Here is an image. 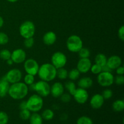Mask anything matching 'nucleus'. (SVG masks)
I'll use <instances>...</instances> for the list:
<instances>
[{
    "label": "nucleus",
    "instance_id": "1",
    "mask_svg": "<svg viewBox=\"0 0 124 124\" xmlns=\"http://www.w3.org/2000/svg\"><path fill=\"white\" fill-rule=\"evenodd\" d=\"M29 91L28 86L25 83L20 81L10 84L8 94L15 100H21L27 96Z\"/></svg>",
    "mask_w": 124,
    "mask_h": 124
},
{
    "label": "nucleus",
    "instance_id": "2",
    "mask_svg": "<svg viewBox=\"0 0 124 124\" xmlns=\"http://www.w3.org/2000/svg\"><path fill=\"white\" fill-rule=\"evenodd\" d=\"M57 69L51 63H45L39 66L37 75L41 80L50 82L56 78Z\"/></svg>",
    "mask_w": 124,
    "mask_h": 124
},
{
    "label": "nucleus",
    "instance_id": "3",
    "mask_svg": "<svg viewBox=\"0 0 124 124\" xmlns=\"http://www.w3.org/2000/svg\"><path fill=\"white\" fill-rule=\"evenodd\" d=\"M27 109L31 112L38 113L41 110L44 105V101L41 96L38 94L30 96L26 101Z\"/></svg>",
    "mask_w": 124,
    "mask_h": 124
},
{
    "label": "nucleus",
    "instance_id": "4",
    "mask_svg": "<svg viewBox=\"0 0 124 124\" xmlns=\"http://www.w3.org/2000/svg\"><path fill=\"white\" fill-rule=\"evenodd\" d=\"M66 46L68 50L71 53H78L83 47V41L81 37L73 35L67 39Z\"/></svg>",
    "mask_w": 124,
    "mask_h": 124
},
{
    "label": "nucleus",
    "instance_id": "5",
    "mask_svg": "<svg viewBox=\"0 0 124 124\" xmlns=\"http://www.w3.org/2000/svg\"><path fill=\"white\" fill-rule=\"evenodd\" d=\"M19 34L24 39L32 38L35 35L36 28L31 21H25L21 24L19 29Z\"/></svg>",
    "mask_w": 124,
    "mask_h": 124
},
{
    "label": "nucleus",
    "instance_id": "6",
    "mask_svg": "<svg viewBox=\"0 0 124 124\" xmlns=\"http://www.w3.org/2000/svg\"><path fill=\"white\" fill-rule=\"evenodd\" d=\"M115 76L111 72L102 71L98 75L97 81L100 86L102 87H108L114 83Z\"/></svg>",
    "mask_w": 124,
    "mask_h": 124
},
{
    "label": "nucleus",
    "instance_id": "7",
    "mask_svg": "<svg viewBox=\"0 0 124 124\" xmlns=\"http://www.w3.org/2000/svg\"><path fill=\"white\" fill-rule=\"evenodd\" d=\"M67 62L66 55L61 52H56L51 57V64L56 69L65 67Z\"/></svg>",
    "mask_w": 124,
    "mask_h": 124
},
{
    "label": "nucleus",
    "instance_id": "8",
    "mask_svg": "<svg viewBox=\"0 0 124 124\" xmlns=\"http://www.w3.org/2000/svg\"><path fill=\"white\" fill-rule=\"evenodd\" d=\"M50 87L48 82L41 80L35 83V92L42 98L47 97L50 94Z\"/></svg>",
    "mask_w": 124,
    "mask_h": 124
},
{
    "label": "nucleus",
    "instance_id": "9",
    "mask_svg": "<svg viewBox=\"0 0 124 124\" xmlns=\"http://www.w3.org/2000/svg\"><path fill=\"white\" fill-rule=\"evenodd\" d=\"M39 65L35 59L29 58L24 62V69L27 74L36 76L38 72Z\"/></svg>",
    "mask_w": 124,
    "mask_h": 124
},
{
    "label": "nucleus",
    "instance_id": "10",
    "mask_svg": "<svg viewBox=\"0 0 124 124\" xmlns=\"http://www.w3.org/2000/svg\"><path fill=\"white\" fill-rule=\"evenodd\" d=\"M6 79L10 84L20 82L22 79V72L19 69H12L8 70L5 75Z\"/></svg>",
    "mask_w": 124,
    "mask_h": 124
},
{
    "label": "nucleus",
    "instance_id": "11",
    "mask_svg": "<svg viewBox=\"0 0 124 124\" xmlns=\"http://www.w3.org/2000/svg\"><path fill=\"white\" fill-rule=\"evenodd\" d=\"M73 96L75 101L79 104H84L87 102L89 98L88 93L86 89L79 88V87L76 88Z\"/></svg>",
    "mask_w": 124,
    "mask_h": 124
},
{
    "label": "nucleus",
    "instance_id": "12",
    "mask_svg": "<svg viewBox=\"0 0 124 124\" xmlns=\"http://www.w3.org/2000/svg\"><path fill=\"white\" fill-rule=\"evenodd\" d=\"M27 54L25 50L22 48H17L11 52V59L13 63L21 64L26 60Z\"/></svg>",
    "mask_w": 124,
    "mask_h": 124
},
{
    "label": "nucleus",
    "instance_id": "13",
    "mask_svg": "<svg viewBox=\"0 0 124 124\" xmlns=\"http://www.w3.org/2000/svg\"><path fill=\"white\" fill-rule=\"evenodd\" d=\"M92 61L89 58H80L77 64L76 69L81 73H87L90 70Z\"/></svg>",
    "mask_w": 124,
    "mask_h": 124
},
{
    "label": "nucleus",
    "instance_id": "14",
    "mask_svg": "<svg viewBox=\"0 0 124 124\" xmlns=\"http://www.w3.org/2000/svg\"><path fill=\"white\" fill-rule=\"evenodd\" d=\"M105 99L103 98L102 94H95L91 98L90 101V105L92 108L98 110L101 108L104 104Z\"/></svg>",
    "mask_w": 124,
    "mask_h": 124
},
{
    "label": "nucleus",
    "instance_id": "15",
    "mask_svg": "<svg viewBox=\"0 0 124 124\" xmlns=\"http://www.w3.org/2000/svg\"><path fill=\"white\" fill-rule=\"evenodd\" d=\"M64 93V86L60 82H56L50 87V94L53 98H58Z\"/></svg>",
    "mask_w": 124,
    "mask_h": 124
},
{
    "label": "nucleus",
    "instance_id": "16",
    "mask_svg": "<svg viewBox=\"0 0 124 124\" xmlns=\"http://www.w3.org/2000/svg\"><path fill=\"white\" fill-rule=\"evenodd\" d=\"M122 61L121 57L117 55L111 56L110 58H107L106 65L111 70H116L117 67L122 65Z\"/></svg>",
    "mask_w": 124,
    "mask_h": 124
},
{
    "label": "nucleus",
    "instance_id": "17",
    "mask_svg": "<svg viewBox=\"0 0 124 124\" xmlns=\"http://www.w3.org/2000/svg\"><path fill=\"white\" fill-rule=\"evenodd\" d=\"M10 86V84L6 79L5 76L0 79V98H4L7 96Z\"/></svg>",
    "mask_w": 124,
    "mask_h": 124
},
{
    "label": "nucleus",
    "instance_id": "18",
    "mask_svg": "<svg viewBox=\"0 0 124 124\" xmlns=\"http://www.w3.org/2000/svg\"><path fill=\"white\" fill-rule=\"evenodd\" d=\"M57 36L54 32L52 31H49L46 32L42 38L43 42L47 46H52L54 44L56 41Z\"/></svg>",
    "mask_w": 124,
    "mask_h": 124
},
{
    "label": "nucleus",
    "instance_id": "19",
    "mask_svg": "<svg viewBox=\"0 0 124 124\" xmlns=\"http://www.w3.org/2000/svg\"><path fill=\"white\" fill-rule=\"evenodd\" d=\"M93 84V81L92 78L90 77H82L78 81V85L79 88L84 89H88L92 87Z\"/></svg>",
    "mask_w": 124,
    "mask_h": 124
},
{
    "label": "nucleus",
    "instance_id": "20",
    "mask_svg": "<svg viewBox=\"0 0 124 124\" xmlns=\"http://www.w3.org/2000/svg\"><path fill=\"white\" fill-rule=\"evenodd\" d=\"M29 120L30 124H42L43 123V119L42 116L38 113H33L31 114Z\"/></svg>",
    "mask_w": 124,
    "mask_h": 124
},
{
    "label": "nucleus",
    "instance_id": "21",
    "mask_svg": "<svg viewBox=\"0 0 124 124\" xmlns=\"http://www.w3.org/2000/svg\"><path fill=\"white\" fill-rule=\"evenodd\" d=\"M112 108L116 112H122L124 110V101L122 99H117L113 102Z\"/></svg>",
    "mask_w": 124,
    "mask_h": 124
},
{
    "label": "nucleus",
    "instance_id": "22",
    "mask_svg": "<svg viewBox=\"0 0 124 124\" xmlns=\"http://www.w3.org/2000/svg\"><path fill=\"white\" fill-rule=\"evenodd\" d=\"M107 61V58L103 53H99L96 56L95 58H94L95 64H98L102 67L106 65Z\"/></svg>",
    "mask_w": 124,
    "mask_h": 124
},
{
    "label": "nucleus",
    "instance_id": "23",
    "mask_svg": "<svg viewBox=\"0 0 124 124\" xmlns=\"http://www.w3.org/2000/svg\"><path fill=\"white\" fill-rule=\"evenodd\" d=\"M64 86V88H66V89L67 90L69 94H71V96L73 95L74 93H75V91H76V84H75V83L73 81H71V80L67 81Z\"/></svg>",
    "mask_w": 124,
    "mask_h": 124
},
{
    "label": "nucleus",
    "instance_id": "24",
    "mask_svg": "<svg viewBox=\"0 0 124 124\" xmlns=\"http://www.w3.org/2000/svg\"><path fill=\"white\" fill-rule=\"evenodd\" d=\"M43 120H46V121H50L53 119L54 116V111L52 110V109L47 108L44 110L41 115Z\"/></svg>",
    "mask_w": 124,
    "mask_h": 124
},
{
    "label": "nucleus",
    "instance_id": "25",
    "mask_svg": "<svg viewBox=\"0 0 124 124\" xmlns=\"http://www.w3.org/2000/svg\"><path fill=\"white\" fill-rule=\"evenodd\" d=\"M80 75H81V73L77 69H73L68 73V78L71 81H75L79 78Z\"/></svg>",
    "mask_w": 124,
    "mask_h": 124
},
{
    "label": "nucleus",
    "instance_id": "26",
    "mask_svg": "<svg viewBox=\"0 0 124 124\" xmlns=\"http://www.w3.org/2000/svg\"><path fill=\"white\" fill-rule=\"evenodd\" d=\"M68 73L69 71L64 69V67L58 69L56 71V77L61 80L66 79L68 78Z\"/></svg>",
    "mask_w": 124,
    "mask_h": 124
},
{
    "label": "nucleus",
    "instance_id": "27",
    "mask_svg": "<svg viewBox=\"0 0 124 124\" xmlns=\"http://www.w3.org/2000/svg\"><path fill=\"white\" fill-rule=\"evenodd\" d=\"M76 124H93V121L88 116H82L78 119Z\"/></svg>",
    "mask_w": 124,
    "mask_h": 124
},
{
    "label": "nucleus",
    "instance_id": "28",
    "mask_svg": "<svg viewBox=\"0 0 124 124\" xmlns=\"http://www.w3.org/2000/svg\"><path fill=\"white\" fill-rule=\"evenodd\" d=\"M78 53L80 58H89L90 56V51L85 47H82Z\"/></svg>",
    "mask_w": 124,
    "mask_h": 124
},
{
    "label": "nucleus",
    "instance_id": "29",
    "mask_svg": "<svg viewBox=\"0 0 124 124\" xmlns=\"http://www.w3.org/2000/svg\"><path fill=\"white\" fill-rule=\"evenodd\" d=\"M30 116H31V111L27 108L21 110L20 113H19V117L22 120H24V121L29 120Z\"/></svg>",
    "mask_w": 124,
    "mask_h": 124
},
{
    "label": "nucleus",
    "instance_id": "30",
    "mask_svg": "<svg viewBox=\"0 0 124 124\" xmlns=\"http://www.w3.org/2000/svg\"><path fill=\"white\" fill-rule=\"evenodd\" d=\"M11 58V52L7 49H3L0 51V58L2 60L7 61Z\"/></svg>",
    "mask_w": 124,
    "mask_h": 124
},
{
    "label": "nucleus",
    "instance_id": "31",
    "mask_svg": "<svg viewBox=\"0 0 124 124\" xmlns=\"http://www.w3.org/2000/svg\"><path fill=\"white\" fill-rule=\"evenodd\" d=\"M35 76L30 75V74H27L24 78V83L27 86L35 83Z\"/></svg>",
    "mask_w": 124,
    "mask_h": 124
},
{
    "label": "nucleus",
    "instance_id": "32",
    "mask_svg": "<svg viewBox=\"0 0 124 124\" xmlns=\"http://www.w3.org/2000/svg\"><path fill=\"white\" fill-rule=\"evenodd\" d=\"M9 120L8 115L6 112L0 111V124H7Z\"/></svg>",
    "mask_w": 124,
    "mask_h": 124
},
{
    "label": "nucleus",
    "instance_id": "33",
    "mask_svg": "<svg viewBox=\"0 0 124 124\" xmlns=\"http://www.w3.org/2000/svg\"><path fill=\"white\" fill-rule=\"evenodd\" d=\"M90 71H91V72L93 74H94V75H98V74H99L102 71V67L98 65V64H94L93 65H92Z\"/></svg>",
    "mask_w": 124,
    "mask_h": 124
},
{
    "label": "nucleus",
    "instance_id": "34",
    "mask_svg": "<svg viewBox=\"0 0 124 124\" xmlns=\"http://www.w3.org/2000/svg\"><path fill=\"white\" fill-rule=\"evenodd\" d=\"M9 41L8 35L4 32H0V45L3 46V45L7 44Z\"/></svg>",
    "mask_w": 124,
    "mask_h": 124
},
{
    "label": "nucleus",
    "instance_id": "35",
    "mask_svg": "<svg viewBox=\"0 0 124 124\" xmlns=\"http://www.w3.org/2000/svg\"><path fill=\"white\" fill-rule=\"evenodd\" d=\"M113 95V91L111 89H108V88L104 90L103 91L102 93V96L105 100V99H109L111 98Z\"/></svg>",
    "mask_w": 124,
    "mask_h": 124
},
{
    "label": "nucleus",
    "instance_id": "36",
    "mask_svg": "<svg viewBox=\"0 0 124 124\" xmlns=\"http://www.w3.org/2000/svg\"><path fill=\"white\" fill-rule=\"evenodd\" d=\"M24 46L26 47L27 48H30L33 46L34 44H35V40H34L33 38H29L24 39Z\"/></svg>",
    "mask_w": 124,
    "mask_h": 124
},
{
    "label": "nucleus",
    "instance_id": "37",
    "mask_svg": "<svg viewBox=\"0 0 124 124\" xmlns=\"http://www.w3.org/2000/svg\"><path fill=\"white\" fill-rule=\"evenodd\" d=\"M114 82L118 85H122L124 84V75H117L115 78H114Z\"/></svg>",
    "mask_w": 124,
    "mask_h": 124
},
{
    "label": "nucleus",
    "instance_id": "38",
    "mask_svg": "<svg viewBox=\"0 0 124 124\" xmlns=\"http://www.w3.org/2000/svg\"><path fill=\"white\" fill-rule=\"evenodd\" d=\"M60 99L62 102L64 103H68L71 101V95L69 93H63L60 97Z\"/></svg>",
    "mask_w": 124,
    "mask_h": 124
},
{
    "label": "nucleus",
    "instance_id": "39",
    "mask_svg": "<svg viewBox=\"0 0 124 124\" xmlns=\"http://www.w3.org/2000/svg\"><path fill=\"white\" fill-rule=\"evenodd\" d=\"M118 37L122 41H124V26L122 25L118 30Z\"/></svg>",
    "mask_w": 124,
    "mask_h": 124
},
{
    "label": "nucleus",
    "instance_id": "40",
    "mask_svg": "<svg viewBox=\"0 0 124 124\" xmlns=\"http://www.w3.org/2000/svg\"><path fill=\"white\" fill-rule=\"evenodd\" d=\"M116 73H117V75H124V66H122V65L119 66V67H117V69H116Z\"/></svg>",
    "mask_w": 124,
    "mask_h": 124
},
{
    "label": "nucleus",
    "instance_id": "41",
    "mask_svg": "<svg viewBox=\"0 0 124 124\" xmlns=\"http://www.w3.org/2000/svg\"><path fill=\"white\" fill-rule=\"evenodd\" d=\"M19 108L20 110H24V109L27 108V102L26 101H23L19 104Z\"/></svg>",
    "mask_w": 124,
    "mask_h": 124
},
{
    "label": "nucleus",
    "instance_id": "42",
    "mask_svg": "<svg viewBox=\"0 0 124 124\" xmlns=\"http://www.w3.org/2000/svg\"><path fill=\"white\" fill-rule=\"evenodd\" d=\"M102 71H107V72H112L113 71L107 65H104V67H102Z\"/></svg>",
    "mask_w": 124,
    "mask_h": 124
},
{
    "label": "nucleus",
    "instance_id": "43",
    "mask_svg": "<svg viewBox=\"0 0 124 124\" xmlns=\"http://www.w3.org/2000/svg\"><path fill=\"white\" fill-rule=\"evenodd\" d=\"M68 118V116L67 114H62V115L61 116V119L62 120V121H65V120L67 119Z\"/></svg>",
    "mask_w": 124,
    "mask_h": 124
},
{
    "label": "nucleus",
    "instance_id": "44",
    "mask_svg": "<svg viewBox=\"0 0 124 124\" xmlns=\"http://www.w3.org/2000/svg\"><path fill=\"white\" fill-rule=\"evenodd\" d=\"M6 63H7V65H12V64H13V61L12 60V59H11V58H10L9 59H8V60L6 61Z\"/></svg>",
    "mask_w": 124,
    "mask_h": 124
},
{
    "label": "nucleus",
    "instance_id": "45",
    "mask_svg": "<svg viewBox=\"0 0 124 124\" xmlns=\"http://www.w3.org/2000/svg\"><path fill=\"white\" fill-rule=\"evenodd\" d=\"M4 23V21L3 18H2V16H0V28H1L2 26H3Z\"/></svg>",
    "mask_w": 124,
    "mask_h": 124
},
{
    "label": "nucleus",
    "instance_id": "46",
    "mask_svg": "<svg viewBox=\"0 0 124 124\" xmlns=\"http://www.w3.org/2000/svg\"><path fill=\"white\" fill-rule=\"evenodd\" d=\"M7 1H8V2H12V3H13V2H17V1H19V0H7Z\"/></svg>",
    "mask_w": 124,
    "mask_h": 124
},
{
    "label": "nucleus",
    "instance_id": "47",
    "mask_svg": "<svg viewBox=\"0 0 124 124\" xmlns=\"http://www.w3.org/2000/svg\"></svg>",
    "mask_w": 124,
    "mask_h": 124
}]
</instances>
